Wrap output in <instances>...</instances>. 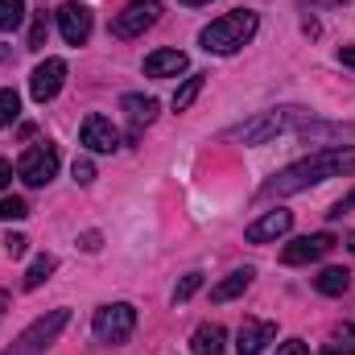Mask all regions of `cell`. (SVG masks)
Returning a JSON list of instances; mask_svg holds the SVG:
<instances>
[{"label":"cell","instance_id":"obj_1","mask_svg":"<svg viewBox=\"0 0 355 355\" xmlns=\"http://www.w3.org/2000/svg\"><path fill=\"white\" fill-rule=\"evenodd\" d=\"M347 174H355V145L352 149L347 145L343 149H322V153H314V157L281 170L277 178H268L265 186H261V198H285V194L310 190V186H318L327 178H347Z\"/></svg>","mask_w":355,"mask_h":355},{"label":"cell","instance_id":"obj_2","mask_svg":"<svg viewBox=\"0 0 355 355\" xmlns=\"http://www.w3.org/2000/svg\"><path fill=\"white\" fill-rule=\"evenodd\" d=\"M257 29H261V17L252 8H236V12H223L219 21H211L198 33V42L207 54H236L257 37Z\"/></svg>","mask_w":355,"mask_h":355},{"label":"cell","instance_id":"obj_3","mask_svg":"<svg viewBox=\"0 0 355 355\" xmlns=\"http://www.w3.org/2000/svg\"><path fill=\"white\" fill-rule=\"evenodd\" d=\"M306 116H310L306 107H272V112H261L257 120H248V124L232 128V137H240L244 145H265V141H272V137L289 132L293 124H302Z\"/></svg>","mask_w":355,"mask_h":355},{"label":"cell","instance_id":"obj_4","mask_svg":"<svg viewBox=\"0 0 355 355\" xmlns=\"http://www.w3.org/2000/svg\"><path fill=\"white\" fill-rule=\"evenodd\" d=\"M91 331H95V339H99V343H107V347H120V343H128V339H132V331H137V310H132L128 302L99 306V310H95V322H91Z\"/></svg>","mask_w":355,"mask_h":355},{"label":"cell","instance_id":"obj_5","mask_svg":"<svg viewBox=\"0 0 355 355\" xmlns=\"http://www.w3.org/2000/svg\"><path fill=\"white\" fill-rule=\"evenodd\" d=\"M67 322H71V310H50V314H42L33 327H25V331L17 335V343H12L4 355H42L58 335H62Z\"/></svg>","mask_w":355,"mask_h":355},{"label":"cell","instance_id":"obj_6","mask_svg":"<svg viewBox=\"0 0 355 355\" xmlns=\"http://www.w3.org/2000/svg\"><path fill=\"white\" fill-rule=\"evenodd\" d=\"M54 174H58V145H50V141L25 149L21 162H17V178H21L25 186H46Z\"/></svg>","mask_w":355,"mask_h":355},{"label":"cell","instance_id":"obj_7","mask_svg":"<svg viewBox=\"0 0 355 355\" xmlns=\"http://www.w3.org/2000/svg\"><path fill=\"white\" fill-rule=\"evenodd\" d=\"M157 12H162L157 0H132V4H124V12H116L112 33H116V37H141V33L157 21Z\"/></svg>","mask_w":355,"mask_h":355},{"label":"cell","instance_id":"obj_8","mask_svg":"<svg viewBox=\"0 0 355 355\" xmlns=\"http://www.w3.org/2000/svg\"><path fill=\"white\" fill-rule=\"evenodd\" d=\"M331 248H335V236H331V232L302 236V240H293V244L281 248V265H310V261H322Z\"/></svg>","mask_w":355,"mask_h":355},{"label":"cell","instance_id":"obj_9","mask_svg":"<svg viewBox=\"0 0 355 355\" xmlns=\"http://www.w3.org/2000/svg\"><path fill=\"white\" fill-rule=\"evenodd\" d=\"M91 25H95V17H91L87 4H79V0H67V4L58 8V29H62L67 46H83V42L91 37Z\"/></svg>","mask_w":355,"mask_h":355},{"label":"cell","instance_id":"obj_10","mask_svg":"<svg viewBox=\"0 0 355 355\" xmlns=\"http://www.w3.org/2000/svg\"><path fill=\"white\" fill-rule=\"evenodd\" d=\"M67 83V62L62 58H46L33 75H29V95L37 99V103H50L58 91Z\"/></svg>","mask_w":355,"mask_h":355},{"label":"cell","instance_id":"obj_11","mask_svg":"<svg viewBox=\"0 0 355 355\" xmlns=\"http://www.w3.org/2000/svg\"><path fill=\"white\" fill-rule=\"evenodd\" d=\"M79 141L87 145L91 153H116V149H120V128H116L107 116H87Z\"/></svg>","mask_w":355,"mask_h":355},{"label":"cell","instance_id":"obj_12","mask_svg":"<svg viewBox=\"0 0 355 355\" xmlns=\"http://www.w3.org/2000/svg\"><path fill=\"white\" fill-rule=\"evenodd\" d=\"M277 339V327L265 318H244L240 322V335H236V352L240 355H261Z\"/></svg>","mask_w":355,"mask_h":355},{"label":"cell","instance_id":"obj_13","mask_svg":"<svg viewBox=\"0 0 355 355\" xmlns=\"http://www.w3.org/2000/svg\"><path fill=\"white\" fill-rule=\"evenodd\" d=\"M289 227H293V211H281V207H277V211H265V215L244 232V240H248V244H268V240H281Z\"/></svg>","mask_w":355,"mask_h":355},{"label":"cell","instance_id":"obj_14","mask_svg":"<svg viewBox=\"0 0 355 355\" xmlns=\"http://www.w3.org/2000/svg\"><path fill=\"white\" fill-rule=\"evenodd\" d=\"M182 71H186V54L182 50H153L145 58V75L149 79H174Z\"/></svg>","mask_w":355,"mask_h":355},{"label":"cell","instance_id":"obj_15","mask_svg":"<svg viewBox=\"0 0 355 355\" xmlns=\"http://www.w3.org/2000/svg\"><path fill=\"white\" fill-rule=\"evenodd\" d=\"M120 107H124V116H128L132 132H141L145 124H153V120H157V99H153V95H124V99H120Z\"/></svg>","mask_w":355,"mask_h":355},{"label":"cell","instance_id":"obj_16","mask_svg":"<svg viewBox=\"0 0 355 355\" xmlns=\"http://www.w3.org/2000/svg\"><path fill=\"white\" fill-rule=\"evenodd\" d=\"M223 343H227V331L219 322H202L190 339V352L194 355H223Z\"/></svg>","mask_w":355,"mask_h":355},{"label":"cell","instance_id":"obj_17","mask_svg":"<svg viewBox=\"0 0 355 355\" xmlns=\"http://www.w3.org/2000/svg\"><path fill=\"white\" fill-rule=\"evenodd\" d=\"M252 277H257V272H252L248 265L236 268V272H227V277H223V281L211 289V302H232V297H240V293L252 285Z\"/></svg>","mask_w":355,"mask_h":355},{"label":"cell","instance_id":"obj_18","mask_svg":"<svg viewBox=\"0 0 355 355\" xmlns=\"http://www.w3.org/2000/svg\"><path fill=\"white\" fill-rule=\"evenodd\" d=\"M347 285H352V272H347V268H339V265L322 268V272L314 277V289H318V293H327V297H343V293H347Z\"/></svg>","mask_w":355,"mask_h":355},{"label":"cell","instance_id":"obj_19","mask_svg":"<svg viewBox=\"0 0 355 355\" xmlns=\"http://www.w3.org/2000/svg\"><path fill=\"white\" fill-rule=\"evenodd\" d=\"M54 268H58V261H54L50 252H46V257H37V261L29 265V272H25V289H37L42 281H50V272H54Z\"/></svg>","mask_w":355,"mask_h":355},{"label":"cell","instance_id":"obj_20","mask_svg":"<svg viewBox=\"0 0 355 355\" xmlns=\"http://www.w3.org/2000/svg\"><path fill=\"white\" fill-rule=\"evenodd\" d=\"M202 79H207V75H190V79H186V83L174 91V112H186V107L198 99V91H202Z\"/></svg>","mask_w":355,"mask_h":355},{"label":"cell","instance_id":"obj_21","mask_svg":"<svg viewBox=\"0 0 355 355\" xmlns=\"http://www.w3.org/2000/svg\"><path fill=\"white\" fill-rule=\"evenodd\" d=\"M25 21V0H0V29H17Z\"/></svg>","mask_w":355,"mask_h":355},{"label":"cell","instance_id":"obj_22","mask_svg":"<svg viewBox=\"0 0 355 355\" xmlns=\"http://www.w3.org/2000/svg\"><path fill=\"white\" fill-rule=\"evenodd\" d=\"M17 112H21V95L12 87H4L0 91V128H8V124L17 120Z\"/></svg>","mask_w":355,"mask_h":355},{"label":"cell","instance_id":"obj_23","mask_svg":"<svg viewBox=\"0 0 355 355\" xmlns=\"http://www.w3.org/2000/svg\"><path fill=\"white\" fill-rule=\"evenodd\" d=\"M198 289H202V272H186V277L174 285V306L178 302H186V297H194Z\"/></svg>","mask_w":355,"mask_h":355},{"label":"cell","instance_id":"obj_24","mask_svg":"<svg viewBox=\"0 0 355 355\" xmlns=\"http://www.w3.org/2000/svg\"><path fill=\"white\" fill-rule=\"evenodd\" d=\"M25 215H29L25 198H0V223H8V219H25Z\"/></svg>","mask_w":355,"mask_h":355},{"label":"cell","instance_id":"obj_25","mask_svg":"<svg viewBox=\"0 0 355 355\" xmlns=\"http://www.w3.org/2000/svg\"><path fill=\"white\" fill-rule=\"evenodd\" d=\"M46 46V12H37L33 29H29V50H42Z\"/></svg>","mask_w":355,"mask_h":355},{"label":"cell","instance_id":"obj_26","mask_svg":"<svg viewBox=\"0 0 355 355\" xmlns=\"http://www.w3.org/2000/svg\"><path fill=\"white\" fill-rule=\"evenodd\" d=\"M25 248H29V240L25 236H4V252L17 261V257H25Z\"/></svg>","mask_w":355,"mask_h":355},{"label":"cell","instance_id":"obj_27","mask_svg":"<svg viewBox=\"0 0 355 355\" xmlns=\"http://www.w3.org/2000/svg\"><path fill=\"white\" fill-rule=\"evenodd\" d=\"M347 211H355V190H352V194H343V198H339V202H335L327 215H331V219H343Z\"/></svg>","mask_w":355,"mask_h":355},{"label":"cell","instance_id":"obj_28","mask_svg":"<svg viewBox=\"0 0 355 355\" xmlns=\"http://www.w3.org/2000/svg\"><path fill=\"white\" fill-rule=\"evenodd\" d=\"M277 355H310V347H306L302 339H289V343H281V347H277Z\"/></svg>","mask_w":355,"mask_h":355},{"label":"cell","instance_id":"obj_29","mask_svg":"<svg viewBox=\"0 0 355 355\" xmlns=\"http://www.w3.org/2000/svg\"><path fill=\"white\" fill-rule=\"evenodd\" d=\"M91 178H95V166H91V162H75V182H79V186H87Z\"/></svg>","mask_w":355,"mask_h":355},{"label":"cell","instance_id":"obj_30","mask_svg":"<svg viewBox=\"0 0 355 355\" xmlns=\"http://www.w3.org/2000/svg\"><path fill=\"white\" fill-rule=\"evenodd\" d=\"M339 62H343V67H352V71H355V46H343V50H339Z\"/></svg>","mask_w":355,"mask_h":355},{"label":"cell","instance_id":"obj_31","mask_svg":"<svg viewBox=\"0 0 355 355\" xmlns=\"http://www.w3.org/2000/svg\"><path fill=\"white\" fill-rule=\"evenodd\" d=\"M8 178H12V166H8V162H4V157H0V190H4V186H8Z\"/></svg>","mask_w":355,"mask_h":355},{"label":"cell","instance_id":"obj_32","mask_svg":"<svg viewBox=\"0 0 355 355\" xmlns=\"http://www.w3.org/2000/svg\"><path fill=\"white\" fill-rule=\"evenodd\" d=\"M83 248H87V252L99 248V232H87V236H83Z\"/></svg>","mask_w":355,"mask_h":355},{"label":"cell","instance_id":"obj_33","mask_svg":"<svg viewBox=\"0 0 355 355\" xmlns=\"http://www.w3.org/2000/svg\"><path fill=\"white\" fill-rule=\"evenodd\" d=\"M322 355H343L339 347H322Z\"/></svg>","mask_w":355,"mask_h":355},{"label":"cell","instance_id":"obj_34","mask_svg":"<svg viewBox=\"0 0 355 355\" xmlns=\"http://www.w3.org/2000/svg\"><path fill=\"white\" fill-rule=\"evenodd\" d=\"M182 4H190V8H194V4H211V0H182Z\"/></svg>","mask_w":355,"mask_h":355},{"label":"cell","instance_id":"obj_35","mask_svg":"<svg viewBox=\"0 0 355 355\" xmlns=\"http://www.w3.org/2000/svg\"><path fill=\"white\" fill-rule=\"evenodd\" d=\"M314 4H343V0H314Z\"/></svg>","mask_w":355,"mask_h":355},{"label":"cell","instance_id":"obj_36","mask_svg":"<svg viewBox=\"0 0 355 355\" xmlns=\"http://www.w3.org/2000/svg\"><path fill=\"white\" fill-rule=\"evenodd\" d=\"M4 58H8V50H4V46H0V62H4Z\"/></svg>","mask_w":355,"mask_h":355},{"label":"cell","instance_id":"obj_37","mask_svg":"<svg viewBox=\"0 0 355 355\" xmlns=\"http://www.w3.org/2000/svg\"><path fill=\"white\" fill-rule=\"evenodd\" d=\"M347 248H352V252H355V236H352V244H347Z\"/></svg>","mask_w":355,"mask_h":355},{"label":"cell","instance_id":"obj_38","mask_svg":"<svg viewBox=\"0 0 355 355\" xmlns=\"http://www.w3.org/2000/svg\"><path fill=\"white\" fill-rule=\"evenodd\" d=\"M0 314H4V297H0Z\"/></svg>","mask_w":355,"mask_h":355}]
</instances>
